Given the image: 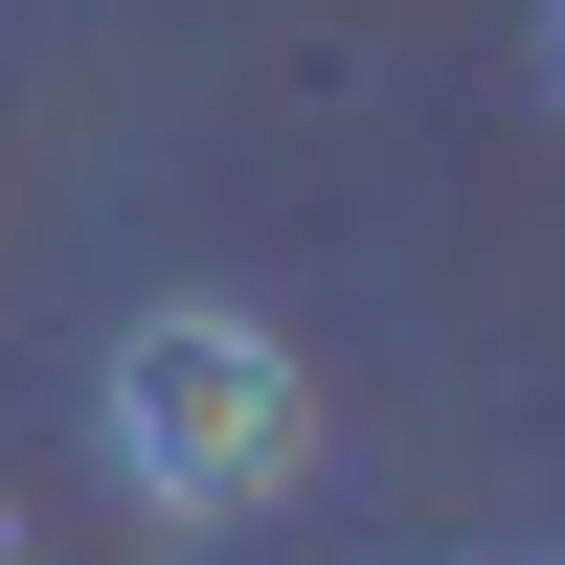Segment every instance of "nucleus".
Masks as SVG:
<instances>
[{
    "label": "nucleus",
    "instance_id": "obj_1",
    "mask_svg": "<svg viewBox=\"0 0 565 565\" xmlns=\"http://www.w3.org/2000/svg\"><path fill=\"white\" fill-rule=\"evenodd\" d=\"M90 452H114V498L159 543H226V521H271L317 476V362L271 317H226V295H159V317L90 340Z\"/></svg>",
    "mask_w": 565,
    "mask_h": 565
}]
</instances>
